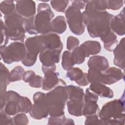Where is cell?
<instances>
[{
    "label": "cell",
    "instance_id": "10",
    "mask_svg": "<svg viewBox=\"0 0 125 125\" xmlns=\"http://www.w3.org/2000/svg\"><path fill=\"white\" fill-rule=\"evenodd\" d=\"M33 101L34 103L29 111L30 115L37 120L46 117L49 114V109L45 94L42 92L35 93L33 95Z\"/></svg>",
    "mask_w": 125,
    "mask_h": 125
},
{
    "label": "cell",
    "instance_id": "5",
    "mask_svg": "<svg viewBox=\"0 0 125 125\" xmlns=\"http://www.w3.org/2000/svg\"><path fill=\"white\" fill-rule=\"evenodd\" d=\"M38 13L34 16V23L38 34H45L51 32V22L54 16L50 6L46 3H40L38 5Z\"/></svg>",
    "mask_w": 125,
    "mask_h": 125
},
{
    "label": "cell",
    "instance_id": "14",
    "mask_svg": "<svg viewBox=\"0 0 125 125\" xmlns=\"http://www.w3.org/2000/svg\"><path fill=\"white\" fill-rule=\"evenodd\" d=\"M42 88L44 90H52L57 85L61 84L65 86L64 81L59 78V74L55 71L49 70L44 73Z\"/></svg>",
    "mask_w": 125,
    "mask_h": 125
},
{
    "label": "cell",
    "instance_id": "34",
    "mask_svg": "<svg viewBox=\"0 0 125 125\" xmlns=\"http://www.w3.org/2000/svg\"><path fill=\"white\" fill-rule=\"evenodd\" d=\"M69 3L68 0H51L50 4L52 7L57 12H64Z\"/></svg>",
    "mask_w": 125,
    "mask_h": 125
},
{
    "label": "cell",
    "instance_id": "42",
    "mask_svg": "<svg viewBox=\"0 0 125 125\" xmlns=\"http://www.w3.org/2000/svg\"><path fill=\"white\" fill-rule=\"evenodd\" d=\"M0 124H8L11 125L13 124L12 118L9 116V115L6 114L3 110H0Z\"/></svg>",
    "mask_w": 125,
    "mask_h": 125
},
{
    "label": "cell",
    "instance_id": "45",
    "mask_svg": "<svg viewBox=\"0 0 125 125\" xmlns=\"http://www.w3.org/2000/svg\"><path fill=\"white\" fill-rule=\"evenodd\" d=\"M87 2L88 0H74L72 2V5L81 10L85 7Z\"/></svg>",
    "mask_w": 125,
    "mask_h": 125
},
{
    "label": "cell",
    "instance_id": "23",
    "mask_svg": "<svg viewBox=\"0 0 125 125\" xmlns=\"http://www.w3.org/2000/svg\"><path fill=\"white\" fill-rule=\"evenodd\" d=\"M51 32L58 34L64 32L67 28L65 19L63 16H58L51 22Z\"/></svg>",
    "mask_w": 125,
    "mask_h": 125
},
{
    "label": "cell",
    "instance_id": "1",
    "mask_svg": "<svg viewBox=\"0 0 125 125\" xmlns=\"http://www.w3.org/2000/svg\"><path fill=\"white\" fill-rule=\"evenodd\" d=\"M83 15L84 24L90 37L101 39L111 31V22L114 15L106 11L85 9Z\"/></svg>",
    "mask_w": 125,
    "mask_h": 125
},
{
    "label": "cell",
    "instance_id": "28",
    "mask_svg": "<svg viewBox=\"0 0 125 125\" xmlns=\"http://www.w3.org/2000/svg\"><path fill=\"white\" fill-rule=\"evenodd\" d=\"M0 11L5 16L11 14L16 11V6L13 1L4 0L1 2Z\"/></svg>",
    "mask_w": 125,
    "mask_h": 125
},
{
    "label": "cell",
    "instance_id": "11",
    "mask_svg": "<svg viewBox=\"0 0 125 125\" xmlns=\"http://www.w3.org/2000/svg\"><path fill=\"white\" fill-rule=\"evenodd\" d=\"M21 97L18 93L14 91H8L5 96V104L0 108L9 115H14L21 112L20 107Z\"/></svg>",
    "mask_w": 125,
    "mask_h": 125
},
{
    "label": "cell",
    "instance_id": "9",
    "mask_svg": "<svg viewBox=\"0 0 125 125\" xmlns=\"http://www.w3.org/2000/svg\"><path fill=\"white\" fill-rule=\"evenodd\" d=\"M65 15L71 31L77 35H82L85 30V24L81 10L71 5L66 10Z\"/></svg>",
    "mask_w": 125,
    "mask_h": 125
},
{
    "label": "cell",
    "instance_id": "35",
    "mask_svg": "<svg viewBox=\"0 0 125 125\" xmlns=\"http://www.w3.org/2000/svg\"><path fill=\"white\" fill-rule=\"evenodd\" d=\"M32 104L30 100L26 97H21L20 99V107L21 113H26L29 112Z\"/></svg>",
    "mask_w": 125,
    "mask_h": 125
},
{
    "label": "cell",
    "instance_id": "13",
    "mask_svg": "<svg viewBox=\"0 0 125 125\" xmlns=\"http://www.w3.org/2000/svg\"><path fill=\"white\" fill-rule=\"evenodd\" d=\"M124 79V73L118 68L115 67H108L105 70L102 71V83L110 85Z\"/></svg>",
    "mask_w": 125,
    "mask_h": 125
},
{
    "label": "cell",
    "instance_id": "43",
    "mask_svg": "<svg viewBox=\"0 0 125 125\" xmlns=\"http://www.w3.org/2000/svg\"><path fill=\"white\" fill-rule=\"evenodd\" d=\"M98 115H93L86 118L85 124L86 125H103L102 121L99 119Z\"/></svg>",
    "mask_w": 125,
    "mask_h": 125
},
{
    "label": "cell",
    "instance_id": "25",
    "mask_svg": "<svg viewBox=\"0 0 125 125\" xmlns=\"http://www.w3.org/2000/svg\"><path fill=\"white\" fill-rule=\"evenodd\" d=\"M101 40L104 42V48L108 51H113L118 44L117 36L112 31Z\"/></svg>",
    "mask_w": 125,
    "mask_h": 125
},
{
    "label": "cell",
    "instance_id": "41",
    "mask_svg": "<svg viewBox=\"0 0 125 125\" xmlns=\"http://www.w3.org/2000/svg\"><path fill=\"white\" fill-rule=\"evenodd\" d=\"M43 78L39 75H35L30 81L29 84L31 87L35 88H40L42 87Z\"/></svg>",
    "mask_w": 125,
    "mask_h": 125
},
{
    "label": "cell",
    "instance_id": "27",
    "mask_svg": "<svg viewBox=\"0 0 125 125\" xmlns=\"http://www.w3.org/2000/svg\"><path fill=\"white\" fill-rule=\"evenodd\" d=\"M84 73L79 68H71L67 71L66 76L70 80L78 83L84 76Z\"/></svg>",
    "mask_w": 125,
    "mask_h": 125
},
{
    "label": "cell",
    "instance_id": "37",
    "mask_svg": "<svg viewBox=\"0 0 125 125\" xmlns=\"http://www.w3.org/2000/svg\"><path fill=\"white\" fill-rule=\"evenodd\" d=\"M12 121L14 125H26L28 123V119L24 113L14 116L12 118Z\"/></svg>",
    "mask_w": 125,
    "mask_h": 125
},
{
    "label": "cell",
    "instance_id": "36",
    "mask_svg": "<svg viewBox=\"0 0 125 125\" xmlns=\"http://www.w3.org/2000/svg\"><path fill=\"white\" fill-rule=\"evenodd\" d=\"M1 23V42L0 47L6 46L9 41V37L6 32V29L5 23H3L2 20H0Z\"/></svg>",
    "mask_w": 125,
    "mask_h": 125
},
{
    "label": "cell",
    "instance_id": "44",
    "mask_svg": "<svg viewBox=\"0 0 125 125\" xmlns=\"http://www.w3.org/2000/svg\"><path fill=\"white\" fill-rule=\"evenodd\" d=\"M36 75L35 73L32 70L27 71L24 72L22 76V79L25 83H29L31 79Z\"/></svg>",
    "mask_w": 125,
    "mask_h": 125
},
{
    "label": "cell",
    "instance_id": "18",
    "mask_svg": "<svg viewBox=\"0 0 125 125\" xmlns=\"http://www.w3.org/2000/svg\"><path fill=\"white\" fill-rule=\"evenodd\" d=\"M114 56V64L122 69H125V38H123L113 50Z\"/></svg>",
    "mask_w": 125,
    "mask_h": 125
},
{
    "label": "cell",
    "instance_id": "24",
    "mask_svg": "<svg viewBox=\"0 0 125 125\" xmlns=\"http://www.w3.org/2000/svg\"><path fill=\"white\" fill-rule=\"evenodd\" d=\"M99 112L100 108L97 102L93 101L84 102L82 113L86 118L93 115H99Z\"/></svg>",
    "mask_w": 125,
    "mask_h": 125
},
{
    "label": "cell",
    "instance_id": "30",
    "mask_svg": "<svg viewBox=\"0 0 125 125\" xmlns=\"http://www.w3.org/2000/svg\"><path fill=\"white\" fill-rule=\"evenodd\" d=\"M87 77L89 83H102V71L100 70L89 68Z\"/></svg>",
    "mask_w": 125,
    "mask_h": 125
},
{
    "label": "cell",
    "instance_id": "20",
    "mask_svg": "<svg viewBox=\"0 0 125 125\" xmlns=\"http://www.w3.org/2000/svg\"><path fill=\"white\" fill-rule=\"evenodd\" d=\"M87 65L89 68L103 71L109 67L108 60L106 58L101 56H94L90 58Z\"/></svg>",
    "mask_w": 125,
    "mask_h": 125
},
{
    "label": "cell",
    "instance_id": "19",
    "mask_svg": "<svg viewBox=\"0 0 125 125\" xmlns=\"http://www.w3.org/2000/svg\"><path fill=\"white\" fill-rule=\"evenodd\" d=\"M89 88L98 96L103 98H112L114 96L112 89L101 83H91Z\"/></svg>",
    "mask_w": 125,
    "mask_h": 125
},
{
    "label": "cell",
    "instance_id": "26",
    "mask_svg": "<svg viewBox=\"0 0 125 125\" xmlns=\"http://www.w3.org/2000/svg\"><path fill=\"white\" fill-rule=\"evenodd\" d=\"M71 55L75 64H80L83 63L86 57L84 51L81 46L74 49L72 50Z\"/></svg>",
    "mask_w": 125,
    "mask_h": 125
},
{
    "label": "cell",
    "instance_id": "8",
    "mask_svg": "<svg viewBox=\"0 0 125 125\" xmlns=\"http://www.w3.org/2000/svg\"><path fill=\"white\" fill-rule=\"evenodd\" d=\"M27 53L25 44L22 42H15L9 45L0 47V56L7 64L22 61Z\"/></svg>",
    "mask_w": 125,
    "mask_h": 125
},
{
    "label": "cell",
    "instance_id": "38",
    "mask_svg": "<svg viewBox=\"0 0 125 125\" xmlns=\"http://www.w3.org/2000/svg\"><path fill=\"white\" fill-rule=\"evenodd\" d=\"M79 43L80 42L77 38L73 36H69L67 40V49L69 51H72L77 47L79 46Z\"/></svg>",
    "mask_w": 125,
    "mask_h": 125
},
{
    "label": "cell",
    "instance_id": "33",
    "mask_svg": "<svg viewBox=\"0 0 125 125\" xmlns=\"http://www.w3.org/2000/svg\"><path fill=\"white\" fill-rule=\"evenodd\" d=\"M34 18V16L29 18H24V27L25 32H27L29 34L37 35L38 34L35 28Z\"/></svg>",
    "mask_w": 125,
    "mask_h": 125
},
{
    "label": "cell",
    "instance_id": "15",
    "mask_svg": "<svg viewBox=\"0 0 125 125\" xmlns=\"http://www.w3.org/2000/svg\"><path fill=\"white\" fill-rule=\"evenodd\" d=\"M17 12L24 18H29L36 14V4L33 0L16 1Z\"/></svg>",
    "mask_w": 125,
    "mask_h": 125
},
{
    "label": "cell",
    "instance_id": "21",
    "mask_svg": "<svg viewBox=\"0 0 125 125\" xmlns=\"http://www.w3.org/2000/svg\"><path fill=\"white\" fill-rule=\"evenodd\" d=\"M10 73L5 66L0 63V99L5 96L6 87L10 83Z\"/></svg>",
    "mask_w": 125,
    "mask_h": 125
},
{
    "label": "cell",
    "instance_id": "40",
    "mask_svg": "<svg viewBox=\"0 0 125 125\" xmlns=\"http://www.w3.org/2000/svg\"><path fill=\"white\" fill-rule=\"evenodd\" d=\"M123 0H107V8L113 10H118L123 6Z\"/></svg>",
    "mask_w": 125,
    "mask_h": 125
},
{
    "label": "cell",
    "instance_id": "7",
    "mask_svg": "<svg viewBox=\"0 0 125 125\" xmlns=\"http://www.w3.org/2000/svg\"><path fill=\"white\" fill-rule=\"evenodd\" d=\"M25 45L27 53L22 63L27 67L32 66L36 63L38 54L45 48L42 35L28 38L25 41Z\"/></svg>",
    "mask_w": 125,
    "mask_h": 125
},
{
    "label": "cell",
    "instance_id": "22",
    "mask_svg": "<svg viewBox=\"0 0 125 125\" xmlns=\"http://www.w3.org/2000/svg\"><path fill=\"white\" fill-rule=\"evenodd\" d=\"M80 46L84 50L86 57H88L90 55L98 54L101 49L100 42L95 41H86Z\"/></svg>",
    "mask_w": 125,
    "mask_h": 125
},
{
    "label": "cell",
    "instance_id": "4",
    "mask_svg": "<svg viewBox=\"0 0 125 125\" xmlns=\"http://www.w3.org/2000/svg\"><path fill=\"white\" fill-rule=\"evenodd\" d=\"M4 21L9 38L13 41L23 42L25 37L24 18L16 11L11 14L4 16Z\"/></svg>",
    "mask_w": 125,
    "mask_h": 125
},
{
    "label": "cell",
    "instance_id": "12",
    "mask_svg": "<svg viewBox=\"0 0 125 125\" xmlns=\"http://www.w3.org/2000/svg\"><path fill=\"white\" fill-rule=\"evenodd\" d=\"M62 51L45 48L40 53L39 58L42 66H50L55 65L60 60Z\"/></svg>",
    "mask_w": 125,
    "mask_h": 125
},
{
    "label": "cell",
    "instance_id": "6",
    "mask_svg": "<svg viewBox=\"0 0 125 125\" xmlns=\"http://www.w3.org/2000/svg\"><path fill=\"white\" fill-rule=\"evenodd\" d=\"M66 88L68 95L67 105L69 113L75 116H82L84 103L83 89L73 85L66 86Z\"/></svg>",
    "mask_w": 125,
    "mask_h": 125
},
{
    "label": "cell",
    "instance_id": "2",
    "mask_svg": "<svg viewBox=\"0 0 125 125\" xmlns=\"http://www.w3.org/2000/svg\"><path fill=\"white\" fill-rule=\"evenodd\" d=\"M124 95L104 105L99 113L103 125H124L125 123Z\"/></svg>",
    "mask_w": 125,
    "mask_h": 125
},
{
    "label": "cell",
    "instance_id": "31",
    "mask_svg": "<svg viewBox=\"0 0 125 125\" xmlns=\"http://www.w3.org/2000/svg\"><path fill=\"white\" fill-rule=\"evenodd\" d=\"M48 124L50 125H69L74 124L73 120L69 118H65L64 115L50 117L48 119Z\"/></svg>",
    "mask_w": 125,
    "mask_h": 125
},
{
    "label": "cell",
    "instance_id": "39",
    "mask_svg": "<svg viewBox=\"0 0 125 125\" xmlns=\"http://www.w3.org/2000/svg\"><path fill=\"white\" fill-rule=\"evenodd\" d=\"M98 95L94 92L91 91L89 88H87L85 91V94L84 96V102L93 101L97 102L98 101Z\"/></svg>",
    "mask_w": 125,
    "mask_h": 125
},
{
    "label": "cell",
    "instance_id": "3",
    "mask_svg": "<svg viewBox=\"0 0 125 125\" xmlns=\"http://www.w3.org/2000/svg\"><path fill=\"white\" fill-rule=\"evenodd\" d=\"M45 98L50 116L56 117L64 115L63 109L68 98L66 85H57L45 94Z\"/></svg>",
    "mask_w": 125,
    "mask_h": 125
},
{
    "label": "cell",
    "instance_id": "16",
    "mask_svg": "<svg viewBox=\"0 0 125 125\" xmlns=\"http://www.w3.org/2000/svg\"><path fill=\"white\" fill-rule=\"evenodd\" d=\"M110 26L111 29L119 36L125 35V8H123L119 14L114 16Z\"/></svg>",
    "mask_w": 125,
    "mask_h": 125
},
{
    "label": "cell",
    "instance_id": "17",
    "mask_svg": "<svg viewBox=\"0 0 125 125\" xmlns=\"http://www.w3.org/2000/svg\"><path fill=\"white\" fill-rule=\"evenodd\" d=\"M42 35L44 41L45 48L62 51L63 44L59 36L53 33L42 34Z\"/></svg>",
    "mask_w": 125,
    "mask_h": 125
},
{
    "label": "cell",
    "instance_id": "29",
    "mask_svg": "<svg viewBox=\"0 0 125 125\" xmlns=\"http://www.w3.org/2000/svg\"><path fill=\"white\" fill-rule=\"evenodd\" d=\"M75 64L72 57L71 53L68 51L63 52L62 56V68L66 70H68L73 66Z\"/></svg>",
    "mask_w": 125,
    "mask_h": 125
},
{
    "label": "cell",
    "instance_id": "32",
    "mask_svg": "<svg viewBox=\"0 0 125 125\" xmlns=\"http://www.w3.org/2000/svg\"><path fill=\"white\" fill-rule=\"evenodd\" d=\"M24 72V69L21 66H17L14 68L10 73V82H13L21 80Z\"/></svg>",
    "mask_w": 125,
    "mask_h": 125
}]
</instances>
